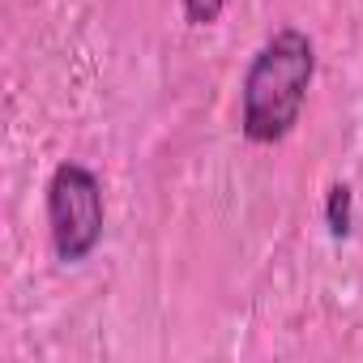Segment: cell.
<instances>
[{
  "label": "cell",
  "instance_id": "6da1fadb",
  "mask_svg": "<svg viewBox=\"0 0 363 363\" xmlns=\"http://www.w3.org/2000/svg\"><path fill=\"white\" fill-rule=\"evenodd\" d=\"M316 77V43L299 26L274 30L248 60L240 86V133L252 145H274L291 137Z\"/></svg>",
  "mask_w": 363,
  "mask_h": 363
},
{
  "label": "cell",
  "instance_id": "7a4b0ae2",
  "mask_svg": "<svg viewBox=\"0 0 363 363\" xmlns=\"http://www.w3.org/2000/svg\"><path fill=\"white\" fill-rule=\"evenodd\" d=\"M107 227L103 179L82 162H60L48 179V235L65 265L86 261Z\"/></svg>",
  "mask_w": 363,
  "mask_h": 363
},
{
  "label": "cell",
  "instance_id": "3957f363",
  "mask_svg": "<svg viewBox=\"0 0 363 363\" xmlns=\"http://www.w3.org/2000/svg\"><path fill=\"white\" fill-rule=\"evenodd\" d=\"M325 227L333 240H346L354 227V189L350 184H333L325 193Z\"/></svg>",
  "mask_w": 363,
  "mask_h": 363
},
{
  "label": "cell",
  "instance_id": "277c9868",
  "mask_svg": "<svg viewBox=\"0 0 363 363\" xmlns=\"http://www.w3.org/2000/svg\"><path fill=\"white\" fill-rule=\"evenodd\" d=\"M179 5H184L189 26H214L227 9V0H179Z\"/></svg>",
  "mask_w": 363,
  "mask_h": 363
}]
</instances>
